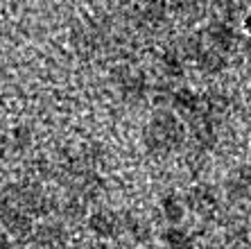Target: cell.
Returning a JSON list of instances; mask_svg holds the SVG:
<instances>
[{
    "label": "cell",
    "mask_w": 251,
    "mask_h": 249,
    "mask_svg": "<svg viewBox=\"0 0 251 249\" xmlns=\"http://www.w3.org/2000/svg\"><path fill=\"white\" fill-rule=\"evenodd\" d=\"M34 240L46 247H57L66 240V231L61 224H43L34 231Z\"/></svg>",
    "instance_id": "obj_1"
},
{
    "label": "cell",
    "mask_w": 251,
    "mask_h": 249,
    "mask_svg": "<svg viewBox=\"0 0 251 249\" xmlns=\"http://www.w3.org/2000/svg\"><path fill=\"white\" fill-rule=\"evenodd\" d=\"M98 249H120V247H109V245H100Z\"/></svg>",
    "instance_id": "obj_3"
},
{
    "label": "cell",
    "mask_w": 251,
    "mask_h": 249,
    "mask_svg": "<svg viewBox=\"0 0 251 249\" xmlns=\"http://www.w3.org/2000/svg\"><path fill=\"white\" fill-rule=\"evenodd\" d=\"M116 226H118V222L113 220V215H109V213H95L93 218H91V229H93L95 233H100V236H113V233H116Z\"/></svg>",
    "instance_id": "obj_2"
}]
</instances>
